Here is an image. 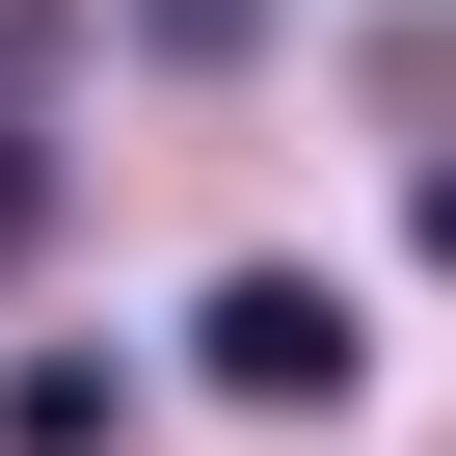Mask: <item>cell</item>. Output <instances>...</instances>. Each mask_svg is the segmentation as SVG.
<instances>
[{
  "mask_svg": "<svg viewBox=\"0 0 456 456\" xmlns=\"http://www.w3.org/2000/svg\"><path fill=\"white\" fill-rule=\"evenodd\" d=\"M188 349H215V403H349V296H322V269H215Z\"/></svg>",
  "mask_w": 456,
  "mask_h": 456,
  "instance_id": "obj_1",
  "label": "cell"
},
{
  "mask_svg": "<svg viewBox=\"0 0 456 456\" xmlns=\"http://www.w3.org/2000/svg\"><path fill=\"white\" fill-rule=\"evenodd\" d=\"M134 54H188V81H215V54H269V0H134Z\"/></svg>",
  "mask_w": 456,
  "mask_h": 456,
  "instance_id": "obj_2",
  "label": "cell"
},
{
  "mask_svg": "<svg viewBox=\"0 0 456 456\" xmlns=\"http://www.w3.org/2000/svg\"><path fill=\"white\" fill-rule=\"evenodd\" d=\"M54 242V161H28V108H0V269H28Z\"/></svg>",
  "mask_w": 456,
  "mask_h": 456,
  "instance_id": "obj_3",
  "label": "cell"
},
{
  "mask_svg": "<svg viewBox=\"0 0 456 456\" xmlns=\"http://www.w3.org/2000/svg\"><path fill=\"white\" fill-rule=\"evenodd\" d=\"M429 269H456V161H429Z\"/></svg>",
  "mask_w": 456,
  "mask_h": 456,
  "instance_id": "obj_4",
  "label": "cell"
}]
</instances>
